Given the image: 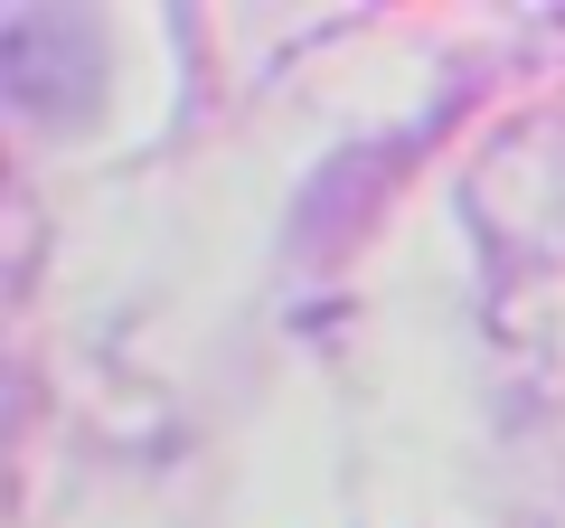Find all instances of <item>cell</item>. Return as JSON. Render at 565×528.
Masks as SVG:
<instances>
[]
</instances>
